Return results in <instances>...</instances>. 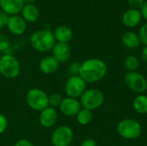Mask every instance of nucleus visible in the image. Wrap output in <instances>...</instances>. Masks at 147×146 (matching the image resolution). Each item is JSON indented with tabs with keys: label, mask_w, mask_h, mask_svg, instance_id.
<instances>
[{
	"label": "nucleus",
	"mask_w": 147,
	"mask_h": 146,
	"mask_svg": "<svg viewBox=\"0 0 147 146\" xmlns=\"http://www.w3.org/2000/svg\"><path fill=\"white\" fill-rule=\"evenodd\" d=\"M108 72L104 61L99 59H89L80 64L78 76L86 83H96L102 80Z\"/></svg>",
	"instance_id": "nucleus-1"
},
{
	"label": "nucleus",
	"mask_w": 147,
	"mask_h": 146,
	"mask_svg": "<svg viewBox=\"0 0 147 146\" xmlns=\"http://www.w3.org/2000/svg\"><path fill=\"white\" fill-rule=\"evenodd\" d=\"M56 40L53 33L47 29L37 30L30 37V45L37 52H46L53 49Z\"/></svg>",
	"instance_id": "nucleus-2"
},
{
	"label": "nucleus",
	"mask_w": 147,
	"mask_h": 146,
	"mask_svg": "<svg viewBox=\"0 0 147 146\" xmlns=\"http://www.w3.org/2000/svg\"><path fill=\"white\" fill-rule=\"evenodd\" d=\"M118 134L126 139H136L140 137L142 127L139 121L133 119H126L120 121L117 125Z\"/></svg>",
	"instance_id": "nucleus-3"
},
{
	"label": "nucleus",
	"mask_w": 147,
	"mask_h": 146,
	"mask_svg": "<svg viewBox=\"0 0 147 146\" xmlns=\"http://www.w3.org/2000/svg\"><path fill=\"white\" fill-rule=\"evenodd\" d=\"M21 72V65L18 59L11 54L2 55L0 59V74L9 79L16 78Z\"/></svg>",
	"instance_id": "nucleus-4"
},
{
	"label": "nucleus",
	"mask_w": 147,
	"mask_h": 146,
	"mask_svg": "<svg viewBox=\"0 0 147 146\" xmlns=\"http://www.w3.org/2000/svg\"><path fill=\"white\" fill-rule=\"evenodd\" d=\"M104 102L103 93L97 89H86L80 96L81 107L89 110H94L100 108Z\"/></svg>",
	"instance_id": "nucleus-5"
},
{
	"label": "nucleus",
	"mask_w": 147,
	"mask_h": 146,
	"mask_svg": "<svg viewBox=\"0 0 147 146\" xmlns=\"http://www.w3.org/2000/svg\"><path fill=\"white\" fill-rule=\"evenodd\" d=\"M28 105L34 111H42L49 106L48 96L40 89L34 88L28 90L26 96Z\"/></svg>",
	"instance_id": "nucleus-6"
},
{
	"label": "nucleus",
	"mask_w": 147,
	"mask_h": 146,
	"mask_svg": "<svg viewBox=\"0 0 147 146\" xmlns=\"http://www.w3.org/2000/svg\"><path fill=\"white\" fill-rule=\"evenodd\" d=\"M86 90V82L78 75L71 76L68 78L65 85V91L68 97H80Z\"/></svg>",
	"instance_id": "nucleus-7"
},
{
	"label": "nucleus",
	"mask_w": 147,
	"mask_h": 146,
	"mask_svg": "<svg viewBox=\"0 0 147 146\" xmlns=\"http://www.w3.org/2000/svg\"><path fill=\"white\" fill-rule=\"evenodd\" d=\"M124 80L127 86L135 93L142 94L147 89L146 78L137 71H127Z\"/></svg>",
	"instance_id": "nucleus-8"
},
{
	"label": "nucleus",
	"mask_w": 147,
	"mask_h": 146,
	"mask_svg": "<svg viewBox=\"0 0 147 146\" xmlns=\"http://www.w3.org/2000/svg\"><path fill=\"white\" fill-rule=\"evenodd\" d=\"M73 140V132L67 126L57 127L51 137V142L53 146H70Z\"/></svg>",
	"instance_id": "nucleus-9"
},
{
	"label": "nucleus",
	"mask_w": 147,
	"mask_h": 146,
	"mask_svg": "<svg viewBox=\"0 0 147 146\" xmlns=\"http://www.w3.org/2000/svg\"><path fill=\"white\" fill-rule=\"evenodd\" d=\"M59 108L60 112L64 115L68 117L76 116L79 112V110L82 108L80 102L78 99L71 98V97L63 98V101Z\"/></svg>",
	"instance_id": "nucleus-10"
},
{
	"label": "nucleus",
	"mask_w": 147,
	"mask_h": 146,
	"mask_svg": "<svg viewBox=\"0 0 147 146\" xmlns=\"http://www.w3.org/2000/svg\"><path fill=\"white\" fill-rule=\"evenodd\" d=\"M57 119H58V114L56 109L50 106L40 111L39 116L40 124L45 128L53 127L57 122Z\"/></svg>",
	"instance_id": "nucleus-11"
},
{
	"label": "nucleus",
	"mask_w": 147,
	"mask_h": 146,
	"mask_svg": "<svg viewBox=\"0 0 147 146\" xmlns=\"http://www.w3.org/2000/svg\"><path fill=\"white\" fill-rule=\"evenodd\" d=\"M7 28L11 34L15 35H21L24 34L27 29V22L18 15H11L9 18Z\"/></svg>",
	"instance_id": "nucleus-12"
},
{
	"label": "nucleus",
	"mask_w": 147,
	"mask_h": 146,
	"mask_svg": "<svg viewBox=\"0 0 147 146\" xmlns=\"http://www.w3.org/2000/svg\"><path fill=\"white\" fill-rule=\"evenodd\" d=\"M53 56L59 62L65 63L69 60L71 57V47L68 43L57 42L52 49Z\"/></svg>",
	"instance_id": "nucleus-13"
},
{
	"label": "nucleus",
	"mask_w": 147,
	"mask_h": 146,
	"mask_svg": "<svg viewBox=\"0 0 147 146\" xmlns=\"http://www.w3.org/2000/svg\"><path fill=\"white\" fill-rule=\"evenodd\" d=\"M24 3L22 0H0V7L9 15H18L22 12Z\"/></svg>",
	"instance_id": "nucleus-14"
},
{
	"label": "nucleus",
	"mask_w": 147,
	"mask_h": 146,
	"mask_svg": "<svg viewBox=\"0 0 147 146\" xmlns=\"http://www.w3.org/2000/svg\"><path fill=\"white\" fill-rule=\"evenodd\" d=\"M59 64L60 63L53 56H47L40 60L39 64V68L42 73L46 75H50L58 71Z\"/></svg>",
	"instance_id": "nucleus-15"
},
{
	"label": "nucleus",
	"mask_w": 147,
	"mask_h": 146,
	"mask_svg": "<svg viewBox=\"0 0 147 146\" xmlns=\"http://www.w3.org/2000/svg\"><path fill=\"white\" fill-rule=\"evenodd\" d=\"M53 35L58 42L68 43L69 41L71 40L73 37V33L69 27L65 25H60L54 29Z\"/></svg>",
	"instance_id": "nucleus-16"
},
{
	"label": "nucleus",
	"mask_w": 147,
	"mask_h": 146,
	"mask_svg": "<svg viewBox=\"0 0 147 146\" xmlns=\"http://www.w3.org/2000/svg\"><path fill=\"white\" fill-rule=\"evenodd\" d=\"M141 20V13L138 9H130L125 12L123 15V23L129 28H134L137 26Z\"/></svg>",
	"instance_id": "nucleus-17"
},
{
	"label": "nucleus",
	"mask_w": 147,
	"mask_h": 146,
	"mask_svg": "<svg viewBox=\"0 0 147 146\" xmlns=\"http://www.w3.org/2000/svg\"><path fill=\"white\" fill-rule=\"evenodd\" d=\"M40 11L34 4H24L22 10V17L28 22H34L39 19Z\"/></svg>",
	"instance_id": "nucleus-18"
},
{
	"label": "nucleus",
	"mask_w": 147,
	"mask_h": 146,
	"mask_svg": "<svg viewBox=\"0 0 147 146\" xmlns=\"http://www.w3.org/2000/svg\"><path fill=\"white\" fill-rule=\"evenodd\" d=\"M133 107L134 110L141 114H147V96L140 94L136 96L133 102Z\"/></svg>",
	"instance_id": "nucleus-19"
},
{
	"label": "nucleus",
	"mask_w": 147,
	"mask_h": 146,
	"mask_svg": "<svg viewBox=\"0 0 147 146\" xmlns=\"http://www.w3.org/2000/svg\"><path fill=\"white\" fill-rule=\"evenodd\" d=\"M122 41L125 46L129 48H136L140 44L139 35L134 32H126L122 35Z\"/></svg>",
	"instance_id": "nucleus-20"
},
{
	"label": "nucleus",
	"mask_w": 147,
	"mask_h": 146,
	"mask_svg": "<svg viewBox=\"0 0 147 146\" xmlns=\"http://www.w3.org/2000/svg\"><path fill=\"white\" fill-rule=\"evenodd\" d=\"M76 118H77V121L80 125L86 126L91 122L93 119V114L90 110L82 108L78 113V114L76 115Z\"/></svg>",
	"instance_id": "nucleus-21"
},
{
	"label": "nucleus",
	"mask_w": 147,
	"mask_h": 146,
	"mask_svg": "<svg viewBox=\"0 0 147 146\" xmlns=\"http://www.w3.org/2000/svg\"><path fill=\"white\" fill-rule=\"evenodd\" d=\"M124 64H125V68L128 71V72L136 71V70L140 66V61H139L138 58L134 55L127 56L125 59Z\"/></svg>",
	"instance_id": "nucleus-22"
},
{
	"label": "nucleus",
	"mask_w": 147,
	"mask_h": 146,
	"mask_svg": "<svg viewBox=\"0 0 147 146\" xmlns=\"http://www.w3.org/2000/svg\"><path fill=\"white\" fill-rule=\"evenodd\" d=\"M62 101H63V97L61 96V95H59L58 93H53V94H52V95H50L48 96L49 106L53 107L54 108L56 107H59Z\"/></svg>",
	"instance_id": "nucleus-23"
},
{
	"label": "nucleus",
	"mask_w": 147,
	"mask_h": 146,
	"mask_svg": "<svg viewBox=\"0 0 147 146\" xmlns=\"http://www.w3.org/2000/svg\"><path fill=\"white\" fill-rule=\"evenodd\" d=\"M10 47V41L7 35L0 34V52H7Z\"/></svg>",
	"instance_id": "nucleus-24"
},
{
	"label": "nucleus",
	"mask_w": 147,
	"mask_h": 146,
	"mask_svg": "<svg viewBox=\"0 0 147 146\" xmlns=\"http://www.w3.org/2000/svg\"><path fill=\"white\" fill-rule=\"evenodd\" d=\"M140 42L143 43L145 46H147V23L143 25L140 30V34H139Z\"/></svg>",
	"instance_id": "nucleus-25"
},
{
	"label": "nucleus",
	"mask_w": 147,
	"mask_h": 146,
	"mask_svg": "<svg viewBox=\"0 0 147 146\" xmlns=\"http://www.w3.org/2000/svg\"><path fill=\"white\" fill-rule=\"evenodd\" d=\"M8 127V120L5 115L0 114V134L3 133Z\"/></svg>",
	"instance_id": "nucleus-26"
},
{
	"label": "nucleus",
	"mask_w": 147,
	"mask_h": 146,
	"mask_svg": "<svg viewBox=\"0 0 147 146\" xmlns=\"http://www.w3.org/2000/svg\"><path fill=\"white\" fill-rule=\"evenodd\" d=\"M129 5L132 7V9H141L145 3L144 0H127Z\"/></svg>",
	"instance_id": "nucleus-27"
},
{
	"label": "nucleus",
	"mask_w": 147,
	"mask_h": 146,
	"mask_svg": "<svg viewBox=\"0 0 147 146\" xmlns=\"http://www.w3.org/2000/svg\"><path fill=\"white\" fill-rule=\"evenodd\" d=\"M9 15L3 11H0V28L7 26Z\"/></svg>",
	"instance_id": "nucleus-28"
},
{
	"label": "nucleus",
	"mask_w": 147,
	"mask_h": 146,
	"mask_svg": "<svg viewBox=\"0 0 147 146\" xmlns=\"http://www.w3.org/2000/svg\"><path fill=\"white\" fill-rule=\"evenodd\" d=\"M79 69H80V64H78V62H74L70 65V72L72 74V76L78 75Z\"/></svg>",
	"instance_id": "nucleus-29"
},
{
	"label": "nucleus",
	"mask_w": 147,
	"mask_h": 146,
	"mask_svg": "<svg viewBox=\"0 0 147 146\" xmlns=\"http://www.w3.org/2000/svg\"><path fill=\"white\" fill-rule=\"evenodd\" d=\"M14 146H34L33 145V143L26 139H21L19 140H17Z\"/></svg>",
	"instance_id": "nucleus-30"
},
{
	"label": "nucleus",
	"mask_w": 147,
	"mask_h": 146,
	"mask_svg": "<svg viewBox=\"0 0 147 146\" xmlns=\"http://www.w3.org/2000/svg\"><path fill=\"white\" fill-rule=\"evenodd\" d=\"M81 146H97V145H96V142L95 139H93L91 138H89V139H84L82 142Z\"/></svg>",
	"instance_id": "nucleus-31"
},
{
	"label": "nucleus",
	"mask_w": 147,
	"mask_h": 146,
	"mask_svg": "<svg viewBox=\"0 0 147 146\" xmlns=\"http://www.w3.org/2000/svg\"><path fill=\"white\" fill-rule=\"evenodd\" d=\"M141 14H142L143 17H144L146 20H147V1L146 2H145L143 7L141 8Z\"/></svg>",
	"instance_id": "nucleus-32"
},
{
	"label": "nucleus",
	"mask_w": 147,
	"mask_h": 146,
	"mask_svg": "<svg viewBox=\"0 0 147 146\" xmlns=\"http://www.w3.org/2000/svg\"><path fill=\"white\" fill-rule=\"evenodd\" d=\"M141 57H142V59L144 60V62H146L147 64V46H146L143 48L142 52H141Z\"/></svg>",
	"instance_id": "nucleus-33"
},
{
	"label": "nucleus",
	"mask_w": 147,
	"mask_h": 146,
	"mask_svg": "<svg viewBox=\"0 0 147 146\" xmlns=\"http://www.w3.org/2000/svg\"><path fill=\"white\" fill-rule=\"evenodd\" d=\"M24 4H33V3L35 1V0H22Z\"/></svg>",
	"instance_id": "nucleus-34"
},
{
	"label": "nucleus",
	"mask_w": 147,
	"mask_h": 146,
	"mask_svg": "<svg viewBox=\"0 0 147 146\" xmlns=\"http://www.w3.org/2000/svg\"><path fill=\"white\" fill-rule=\"evenodd\" d=\"M1 57H2V54H1V52H0V59H1Z\"/></svg>",
	"instance_id": "nucleus-35"
}]
</instances>
